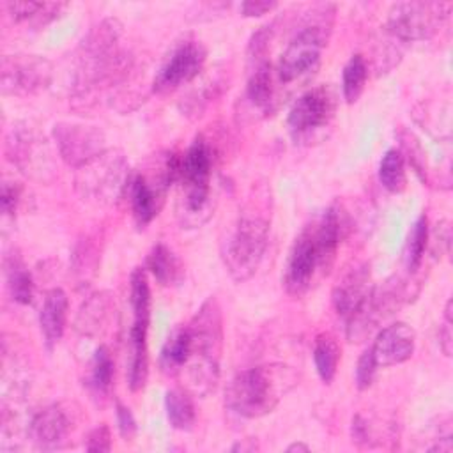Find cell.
Masks as SVG:
<instances>
[{"label": "cell", "instance_id": "1", "mask_svg": "<svg viewBox=\"0 0 453 453\" xmlns=\"http://www.w3.org/2000/svg\"><path fill=\"white\" fill-rule=\"evenodd\" d=\"M188 326L191 331V354L184 368L188 370V384L195 393L205 395L214 388L219 375L221 315L218 303L212 297L205 301Z\"/></svg>", "mask_w": 453, "mask_h": 453}, {"label": "cell", "instance_id": "2", "mask_svg": "<svg viewBox=\"0 0 453 453\" xmlns=\"http://www.w3.org/2000/svg\"><path fill=\"white\" fill-rule=\"evenodd\" d=\"M267 235L269 218L262 212L260 203L248 202L223 251L225 265L235 281H246L255 274L267 248Z\"/></svg>", "mask_w": 453, "mask_h": 453}, {"label": "cell", "instance_id": "3", "mask_svg": "<svg viewBox=\"0 0 453 453\" xmlns=\"http://www.w3.org/2000/svg\"><path fill=\"white\" fill-rule=\"evenodd\" d=\"M281 368L253 366L239 372L225 393L226 407L242 418H260L271 412L288 389L283 388Z\"/></svg>", "mask_w": 453, "mask_h": 453}, {"label": "cell", "instance_id": "4", "mask_svg": "<svg viewBox=\"0 0 453 453\" xmlns=\"http://www.w3.org/2000/svg\"><path fill=\"white\" fill-rule=\"evenodd\" d=\"M331 14L333 5H322L320 16L315 21H308L304 27H301V30L290 39L278 64V78L283 83H292L310 74L319 65L331 27Z\"/></svg>", "mask_w": 453, "mask_h": 453}, {"label": "cell", "instance_id": "5", "mask_svg": "<svg viewBox=\"0 0 453 453\" xmlns=\"http://www.w3.org/2000/svg\"><path fill=\"white\" fill-rule=\"evenodd\" d=\"M451 9L449 2H400L388 16V30L400 41H421L435 34Z\"/></svg>", "mask_w": 453, "mask_h": 453}, {"label": "cell", "instance_id": "6", "mask_svg": "<svg viewBox=\"0 0 453 453\" xmlns=\"http://www.w3.org/2000/svg\"><path fill=\"white\" fill-rule=\"evenodd\" d=\"M126 179V163L124 157L111 156L110 152H101L94 159L78 166L76 188L83 196L96 200H111L119 195Z\"/></svg>", "mask_w": 453, "mask_h": 453}, {"label": "cell", "instance_id": "7", "mask_svg": "<svg viewBox=\"0 0 453 453\" xmlns=\"http://www.w3.org/2000/svg\"><path fill=\"white\" fill-rule=\"evenodd\" d=\"M317 273L324 274L327 271L322 264L319 248L315 244L311 226H306L299 234V237L296 239L290 250L287 267H285V276H283L285 290L296 297L303 296L313 285Z\"/></svg>", "mask_w": 453, "mask_h": 453}, {"label": "cell", "instance_id": "8", "mask_svg": "<svg viewBox=\"0 0 453 453\" xmlns=\"http://www.w3.org/2000/svg\"><path fill=\"white\" fill-rule=\"evenodd\" d=\"M205 55V48L196 39H184L179 42L157 71L154 78V90L168 92L191 81L202 71Z\"/></svg>", "mask_w": 453, "mask_h": 453}, {"label": "cell", "instance_id": "9", "mask_svg": "<svg viewBox=\"0 0 453 453\" xmlns=\"http://www.w3.org/2000/svg\"><path fill=\"white\" fill-rule=\"evenodd\" d=\"M334 115V99L324 87L304 92L288 111V127L296 138L324 127Z\"/></svg>", "mask_w": 453, "mask_h": 453}, {"label": "cell", "instance_id": "10", "mask_svg": "<svg viewBox=\"0 0 453 453\" xmlns=\"http://www.w3.org/2000/svg\"><path fill=\"white\" fill-rule=\"evenodd\" d=\"M50 62L35 55H12L2 60V88L5 94H32L46 87Z\"/></svg>", "mask_w": 453, "mask_h": 453}, {"label": "cell", "instance_id": "11", "mask_svg": "<svg viewBox=\"0 0 453 453\" xmlns=\"http://www.w3.org/2000/svg\"><path fill=\"white\" fill-rule=\"evenodd\" d=\"M60 156L73 166H81L104 152L101 131L81 124H57L53 129Z\"/></svg>", "mask_w": 453, "mask_h": 453}, {"label": "cell", "instance_id": "12", "mask_svg": "<svg viewBox=\"0 0 453 453\" xmlns=\"http://www.w3.org/2000/svg\"><path fill=\"white\" fill-rule=\"evenodd\" d=\"M370 288V271L366 265H357L350 269L333 290V304L336 313L350 322L368 303L372 296Z\"/></svg>", "mask_w": 453, "mask_h": 453}, {"label": "cell", "instance_id": "13", "mask_svg": "<svg viewBox=\"0 0 453 453\" xmlns=\"http://www.w3.org/2000/svg\"><path fill=\"white\" fill-rule=\"evenodd\" d=\"M416 345V333L405 322L386 326L370 347L377 366H393L407 361Z\"/></svg>", "mask_w": 453, "mask_h": 453}, {"label": "cell", "instance_id": "14", "mask_svg": "<svg viewBox=\"0 0 453 453\" xmlns=\"http://www.w3.org/2000/svg\"><path fill=\"white\" fill-rule=\"evenodd\" d=\"M9 145V157L25 172H42L41 165L44 166L50 152L46 147V140L39 136L32 129H12Z\"/></svg>", "mask_w": 453, "mask_h": 453}, {"label": "cell", "instance_id": "15", "mask_svg": "<svg viewBox=\"0 0 453 453\" xmlns=\"http://www.w3.org/2000/svg\"><path fill=\"white\" fill-rule=\"evenodd\" d=\"M69 419L58 405L41 409L30 421V437L39 448L55 449L60 448L69 434Z\"/></svg>", "mask_w": 453, "mask_h": 453}, {"label": "cell", "instance_id": "16", "mask_svg": "<svg viewBox=\"0 0 453 453\" xmlns=\"http://www.w3.org/2000/svg\"><path fill=\"white\" fill-rule=\"evenodd\" d=\"M211 170H212V150L209 143L198 136L184 156H180L179 180L184 188H211Z\"/></svg>", "mask_w": 453, "mask_h": 453}, {"label": "cell", "instance_id": "17", "mask_svg": "<svg viewBox=\"0 0 453 453\" xmlns=\"http://www.w3.org/2000/svg\"><path fill=\"white\" fill-rule=\"evenodd\" d=\"M67 296L62 288H51L42 303L41 313H39V324L41 331L44 334L48 349H51L64 334L65 319H67Z\"/></svg>", "mask_w": 453, "mask_h": 453}, {"label": "cell", "instance_id": "18", "mask_svg": "<svg viewBox=\"0 0 453 453\" xmlns=\"http://www.w3.org/2000/svg\"><path fill=\"white\" fill-rule=\"evenodd\" d=\"M147 329L149 326L134 324L129 329V349H127V382L133 391L145 386L149 375L147 357Z\"/></svg>", "mask_w": 453, "mask_h": 453}, {"label": "cell", "instance_id": "19", "mask_svg": "<svg viewBox=\"0 0 453 453\" xmlns=\"http://www.w3.org/2000/svg\"><path fill=\"white\" fill-rule=\"evenodd\" d=\"M191 354V331L189 326L175 327L166 338L161 356L159 366L166 375H179L184 372Z\"/></svg>", "mask_w": 453, "mask_h": 453}, {"label": "cell", "instance_id": "20", "mask_svg": "<svg viewBox=\"0 0 453 453\" xmlns=\"http://www.w3.org/2000/svg\"><path fill=\"white\" fill-rule=\"evenodd\" d=\"M131 209L138 225H147L159 209V191L152 188L143 175H134L127 180Z\"/></svg>", "mask_w": 453, "mask_h": 453}, {"label": "cell", "instance_id": "21", "mask_svg": "<svg viewBox=\"0 0 453 453\" xmlns=\"http://www.w3.org/2000/svg\"><path fill=\"white\" fill-rule=\"evenodd\" d=\"M147 269L161 285H173L182 278L179 258L165 244H156L147 257Z\"/></svg>", "mask_w": 453, "mask_h": 453}, {"label": "cell", "instance_id": "22", "mask_svg": "<svg viewBox=\"0 0 453 453\" xmlns=\"http://www.w3.org/2000/svg\"><path fill=\"white\" fill-rule=\"evenodd\" d=\"M313 361L322 382L329 384L336 373L340 361V345L333 334L322 333L317 336L313 345Z\"/></svg>", "mask_w": 453, "mask_h": 453}, {"label": "cell", "instance_id": "23", "mask_svg": "<svg viewBox=\"0 0 453 453\" xmlns=\"http://www.w3.org/2000/svg\"><path fill=\"white\" fill-rule=\"evenodd\" d=\"M166 416L173 428L189 430L195 423V405L184 389H170L165 396Z\"/></svg>", "mask_w": 453, "mask_h": 453}, {"label": "cell", "instance_id": "24", "mask_svg": "<svg viewBox=\"0 0 453 453\" xmlns=\"http://www.w3.org/2000/svg\"><path fill=\"white\" fill-rule=\"evenodd\" d=\"M273 96H274V85H273L271 64L260 62L250 76L248 97L255 106L267 110L269 104L273 103Z\"/></svg>", "mask_w": 453, "mask_h": 453}, {"label": "cell", "instance_id": "25", "mask_svg": "<svg viewBox=\"0 0 453 453\" xmlns=\"http://www.w3.org/2000/svg\"><path fill=\"white\" fill-rule=\"evenodd\" d=\"M129 303L133 310V322L149 326L150 319V290L147 283L145 271L136 267L131 274V294Z\"/></svg>", "mask_w": 453, "mask_h": 453}, {"label": "cell", "instance_id": "26", "mask_svg": "<svg viewBox=\"0 0 453 453\" xmlns=\"http://www.w3.org/2000/svg\"><path fill=\"white\" fill-rule=\"evenodd\" d=\"M7 285L11 296L19 304H30L34 297V281L27 267L18 257L7 260Z\"/></svg>", "mask_w": 453, "mask_h": 453}, {"label": "cell", "instance_id": "27", "mask_svg": "<svg viewBox=\"0 0 453 453\" xmlns=\"http://www.w3.org/2000/svg\"><path fill=\"white\" fill-rule=\"evenodd\" d=\"M379 179L380 184L391 193H400L405 188V163L400 150L389 149L382 156L379 165Z\"/></svg>", "mask_w": 453, "mask_h": 453}, {"label": "cell", "instance_id": "28", "mask_svg": "<svg viewBox=\"0 0 453 453\" xmlns=\"http://www.w3.org/2000/svg\"><path fill=\"white\" fill-rule=\"evenodd\" d=\"M368 76V67L363 55H352L343 67V97L347 103H356L361 96Z\"/></svg>", "mask_w": 453, "mask_h": 453}, {"label": "cell", "instance_id": "29", "mask_svg": "<svg viewBox=\"0 0 453 453\" xmlns=\"http://www.w3.org/2000/svg\"><path fill=\"white\" fill-rule=\"evenodd\" d=\"M426 239H428L426 216H419L409 232L405 250H403V258H405L407 269L411 273H416L421 264V258H423V253L426 248Z\"/></svg>", "mask_w": 453, "mask_h": 453}, {"label": "cell", "instance_id": "30", "mask_svg": "<svg viewBox=\"0 0 453 453\" xmlns=\"http://www.w3.org/2000/svg\"><path fill=\"white\" fill-rule=\"evenodd\" d=\"M113 379V361L106 347H99L92 357L90 386L97 393H106Z\"/></svg>", "mask_w": 453, "mask_h": 453}, {"label": "cell", "instance_id": "31", "mask_svg": "<svg viewBox=\"0 0 453 453\" xmlns=\"http://www.w3.org/2000/svg\"><path fill=\"white\" fill-rule=\"evenodd\" d=\"M375 372H377V361L372 354L370 349H366L359 361H357V368H356V382H357V388L359 389H366L372 382H373V377H375Z\"/></svg>", "mask_w": 453, "mask_h": 453}, {"label": "cell", "instance_id": "32", "mask_svg": "<svg viewBox=\"0 0 453 453\" xmlns=\"http://www.w3.org/2000/svg\"><path fill=\"white\" fill-rule=\"evenodd\" d=\"M51 4L46 2H7V9L14 19H32L46 12Z\"/></svg>", "mask_w": 453, "mask_h": 453}, {"label": "cell", "instance_id": "33", "mask_svg": "<svg viewBox=\"0 0 453 453\" xmlns=\"http://www.w3.org/2000/svg\"><path fill=\"white\" fill-rule=\"evenodd\" d=\"M87 449L88 451H110L111 449L110 430L106 425H101L90 432L88 441H87Z\"/></svg>", "mask_w": 453, "mask_h": 453}, {"label": "cell", "instance_id": "34", "mask_svg": "<svg viewBox=\"0 0 453 453\" xmlns=\"http://www.w3.org/2000/svg\"><path fill=\"white\" fill-rule=\"evenodd\" d=\"M117 423H119V430H120V435L129 441L134 434H136V421H134V416L131 414V411L122 405L120 402H117Z\"/></svg>", "mask_w": 453, "mask_h": 453}, {"label": "cell", "instance_id": "35", "mask_svg": "<svg viewBox=\"0 0 453 453\" xmlns=\"http://www.w3.org/2000/svg\"><path fill=\"white\" fill-rule=\"evenodd\" d=\"M441 336V347L446 356H451V299H448L444 308V326L439 333Z\"/></svg>", "mask_w": 453, "mask_h": 453}, {"label": "cell", "instance_id": "36", "mask_svg": "<svg viewBox=\"0 0 453 453\" xmlns=\"http://www.w3.org/2000/svg\"><path fill=\"white\" fill-rule=\"evenodd\" d=\"M276 7V2H264V0H248L242 2L241 11L244 16H262Z\"/></svg>", "mask_w": 453, "mask_h": 453}, {"label": "cell", "instance_id": "37", "mask_svg": "<svg viewBox=\"0 0 453 453\" xmlns=\"http://www.w3.org/2000/svg\"><path fill=\"white\" fill-rule=\"evenodd\" d=\"M18 198H19V189L16 186L4 184V188H2V211H4V214H12L16 211Z\"/></svg>", "mask_w": 453, "mask_h": 453}, {"label": "cell", "instance_id": "38", "mask_svg": "<svg viewBox=\"0 0 453 453\" xmlns=\"http://www.w3.org/2000/svg\"><path fill=\"white\" fill-rule=\"evenodd\" d=\"M287 451H310V448L306 444H301V442H294L287 448Z\"/></svg>", "mask_w": 453, "mask_h": 453}]
</instances>
